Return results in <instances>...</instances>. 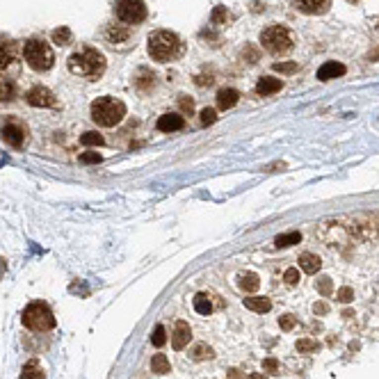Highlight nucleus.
Here are the masks:
<instances>
[{
	"mask_svg": "<svg viewBox=\"0 0 379 379\" xmlns=\"http://www.w3.org/2000/svg\"><path fill=\"white\" fill-rule=\"evenodd\" d=\"M69 71L83 78H101L105 71V57L96 48H80L69 57Z\"/></svg>",
	"mask_w": 379,
	"mask_h": 379,
	"instance_id": "f257e3e1",
	"label": "nucleus"
},
{
	"mask_svg": "<svg viewBox=\"0 0 379 379\" xmlns=\"http://www.w3.org/2000/svg\"><path fill=\"white\" fill-rule=\"evenodd\" d=\"M181 53H183V44H181L178 35H174L169 30H158L148 37V55L155 62H172Z\"/></svg>",
	"mask_w": 379,
	"mask_h": 379,
	"instance_id": "f03ea898",
	"label": "nucleus"
},
{
	"mask_svg": "<svg viewBox=\"0 0 379 379\" xmlns=\"http://www.w3.org/2000/svg\"><path fill=\"white\" fill-rule=\"evenodd\" d=\"M124 117H126V105L121 101H117V98L103 96V98H96L92 103V119L103 128H112Z\"/></svg>",
	"mask_w": 379,
	"mask_h": 379,
	"instance_id": "7ed1b4c3",
	"label": "nucleus"
},
{
	"mask_svg": "<svg viewBox=\"0 0 379 379\" xmlns=\"http://www.w3.org/2000/svg\"><path fill=\"white\" fill-rule=\"evenodd\" d=\"M23 57L28 62L30 69L35 71H48L55 62V55H53V48L48 44L39 42V39H30L25 42V48H23Z\"/></svg>",
	"mask_w": 379,
	"mask_h": 379,
	"instance_id": "20e7f679",
	"label": "nucleus"
},
{
	"mask_svg": "<svg viewBox=\"0 0 379 379\" xmlns=\"http://www.w3.org/2000/svg\"><path fill=\"white\" fill-rule=\"evenodd\" d=\"M23 325L32 332H48L55 327V315L50 306L44 302H32L23 311Z\"/></svg>",
	"mask_w": 379,
	"mask_h": 379,
	"instance_id": "39448f33",
	"label": "nucleus"
},
{
	"mask_svg": "<svg viewBox=\"0 0 379 379\" xmlns=\"http://www.w3.org/2000/svg\"><path fill=\"white\" fill-rule=\"evenodd\" d=\"M261 44H263L265 50H270V53H274V55H281V53H288V50L292 48V37L285 28H281V25H272V28L263 30Z\"/></svg>",
	"mask_w": 379,
	"mask_h": 379,
	"instance_id": "423d86ee",
	"label": "nucleus"
},
{
	"mask_svg": "<svg viewBox=\"0 0 379 379\" xmlns=\"http://www.w3.org/2000/svg\"><path fill=\"white\" fill-rule=\"evenodd\" d=\"M114 14H117L119 21L135 25L146 18V5H144V0H117L114 2Z\"/></svg>",
	"mask_w": 379,
	"mask_h": 379,
	"instance_id": "0eeeda50",
	"label": "nucleus"
},
{
	"mask_svg": "<svg viewBox=\"0 0 379 379\" xmlns=\"http://www.w3.org/2000/svg\"><path fill=\"white\" fill-rule=\"evenodd\" d=\"M25 101H28L32 107H50V105H55V96H53V92L46 87H32L28 94H25Z\"/></svg>",
	"mask_w": 379,
	"mask_h": 379,
	"instance_id": "6e6552de",
	"label": "nucleus"
},
{
	"mask_svg": "<svg viewBox=\"0 0 379 379\" xmlns=\"http://www.w3.org/2000/svg\"><path fill=\"white\" fill-rule=\"evenodd\" d=\"M190 338H192V329H190V325L185 320H178L176 329H174V336H172L174 350H183L185 345L190 343Z\"/></svg>",
	"mask_w": 379,
	"mask_h": 379,
	"instance_id": "1a4fd4ad",
	"label": "nucleus"
},
{
	"mask_svg": "<svg viewBox=\"0 0 379 379\" xmlns=\"http://www.w3.org/2000/svg\"><path fill=\"white\" fill-rule=\"evenodd\" d=\"M185 126V119L181 114H162L158 119V131L160 133H174V131H181Z\"/></svg>",
	"mask_w": 379,
	"mask_h": 379,
	"instance_id": "9d476101",
	"label": "nucleus"
},
{
	"mask_svg": "<svg viewBox=\"0 0 379 379\" xmlns=\"http://www.w3.org/2000/svg\"><path fill=\"white\" fill-rule=\"evenodd\" d=\"M2 137H5L7 144H12L14 148H18V146H23L25 131L21 128V126H16V124H7L5 128H2Z\"/></svg>",
	"mask_w": 379,
	"mask_h": 379,
	"instance_id": "9b49d317",
	"label": "nucleus"
},
{
	"mask_svg": "<svg viewBox=\"0 0 379 379\" xmlns=\"http://www.w3.org/2000/svg\"><path fill=\"white\" fill-rule=\"evenodd\" d=\"M297 5L306 14H325L332 5V0H297Z\"/></svg>",
	"mask_w": 379,
	"mask_h": 379,
	"instance_id": "f8f14e48",
	"label": "nucleus"
},
{
	"mask_svg": "<svg viewBox=\"0 0 379 379\" xmlns=\"http://www.w3.org/2000/svg\"><path fill=\"white\" fill-rule=\"evenodd\" d=\"M345 73V66L340 62H325V64L318 69V80H332Z\"/></svg>",
	"mask_w": 379,
	"mask_h": 379,
	"instance_id": "ddd939ff",
	"label": "nucleus"
},
{
	"mask_svg": "<svg viewBox=\"0 0 379 379\" xmlns=\"http://www.w3.org/2000/svg\"><path fill=\"white\" fill-rule=\"evenodd\" d=\"M237 98H240V94H237L236 89H219V94H217L219 110H231L237 103Z\"/></svg>",
	"mask_w": 379,
	"mask_h": 379,
	"instance_id": "4468645a",
	"label": "nucleus"
},
{
	"mask_svg": "<svg viewBox=\"0 0 379 379\" xmlns=\"http://www.w3.org/2000/svg\"><path fill=\"white\" fill-rule=\"evenodd\" d=\"M281 80L279 78H272V76H265L258 80V85H256V92L258 94H277L279 89H281Z\"/></svg>",
	"mask_w": 379,
	"mask_h": 379,
	"instance_id": "2eb2a0df",
	"label": "nucleus"
},
{
	"mask_svg": "<svg viewBox=\"0 0 379 379\" xmlns=\"http://www.w3.org/2000/svg\"><path fill=\"white\" fill-rule=\"evenodd\" d=\"M299 267H302L306 274H315V272H320L322 261L315 254H302L299 256Z\"/></svg>",
	"mask_w": 379,
	"mask_h": 379,
	"instance_id": "dca6fc26",
	"label": "nucleus"
},
{
	"mask_svg": "<svg viewBox=\"0 0 379 379\" xmlns=\"http://www.w3.org/2000/svg\"><path fill=\"white\" fill-rule=\"evenodd\" d=\"M237 285H240V290H244V292H256L258 290V285H261V279H258V274H254V272L240 274Z\"/></svg>",
	"mask_w": 379,
	"mask_h": 379,
	"instance_id": "f3484780",
	"label": "nucleus"
},
{
	"mask_svg": "<svg viewBox=\"0 0 379 379\" xmlns=\"http://www.w3.org/2000/svg\"><path fill=\"white\" fill-rule=\"evenodd\" d=\"M244 306L249 311H256V313H267L270 308H272V302L267 299V297H247L244 299Z\"/></svg>",
	"mask_w": 379,
	"mask_h": 379,
	"instance_id": "a211bd4d",
	"label": "nucleus"
},
{
	"mask_svg": "<svg viewBox=\"0 0 379 379\" xmlns=\"http://www.w3.org/2000/svg\"><path fill=\"white\" fill-rule=\"evenodd\" d=\"M151 370H153L155 375H167L169 370H172V366H169V359H167L165 354H155L153 361H151Z\"/></svg>",
	"mask_w": 379,
	"mask_h": 379,
	"instance_id": "6ab92c4d",
	"label": "nucleus"
},
{
	"mask_svg": "<svg viewBox=\"0 0 379 379\" xmlns=\"http://www.w3.org/2000/svg\"><path fill=\"white\" fill-rule=\"evenodd\" d=\"M194 311L199 315H208L210 311H213V304H210V299H208V295H203V292H199V295H194Z\"/></svg>",
	"mask_w": 379,
	"mask_h": 379,
	"instance_id": "aec40b11",
	"label": "nucleus"
},
{
	"mask_svg": "<svg viewBox=\"0 0 379 379\" xmlns=\"http://www.w3.org/2000/svg\"><path fill=\"white\" fill-rule=\"evenodd\" d=\"M299 240H302V233L292 231V233H284V236H279L277 240H274V244H277L279 249H281V247H292V244H299Z\"/></svg>",
	"mask_w": 379,
	"mask_h": 379,
	"instance_id": "412c9836",
	"label": "nucleus"
},
{
	"mask_svg": "<svg viewBox=\"0 0 379 379\" xmlns=\"http://www.w3.org/2000/svg\"><path fill=\"white\" fill-rule=\"evenodd\" d=\"M18 379H44V370L39 368V363L37 361H30L28 366L23 368V373H21V377Z\"/></svg>",
	"mask_w": 379,
	"mask_h": 379,
	"instance_id": "4be33fe9",
	"label": "nucleus"
},
{
	"mask_svg": "<svg viewBox=\"0 0 379 379\" xmlns=\"http://www.w3.org/2000/svg\"><path fill=\"white\" fill-rule=\"evenodd\" d=\"M210 21H213V25H226L229 21H231V14H229V9H226L224 5H217L213 9V16H210Z\"/></svg>",
	"mask_w": 379,
	"mask_h": 379,
	"instance_id": "5701e85b",
	"label": "nucleus"
},
{
	"mask_svg": "<svg viewBox=\"0 0 379 379\" xmlns=\"http://www.w3.org/2000/svg\"><path fill=\"white\" fill-rule=\"evenodd\" d=\"M190 356L194 361H206V359H213V350L206 343H199V345H194V350L190 352Z\"/></svg>",
	"mask_w": 379,
	"mask_h": 379,
	"instance_id": "b1692460",
	"label": "nucleus"
},
{
	"mask_svg": "<svg viewBox=\"0 0 379 379\" xmlns=\"http://www.w3.org/2000/svg\"><path fill=\"white\" fill-rule=\"evenodd\" d=\"M14 46L12 44H2L0 46V69H5V66H9L14 62Z\"/></svg>",
	"mask_w": 379,
	"mask_h": 379,
	"instance_id": "393cba45",
	"label": "nucleus"
},
{
	"mask_svg": "<svg viewBox=\"0 0 379 379\" xmlns=\"http://www.w3.org/2000/svg\"><path fill=\"white\" fill-rule=\"evenodd\" d=\"M53 42L57 44V46H66V44L71 42V30L69 28H57V30H53Z\"/></svg>",
	"mask_w": 379,
	"mask_h": 379,
	"instance_id": "a878e982",
	"label": "nucleus"
},
{
	"mask_svg": "<svg viewBox=\"0 0 379 379\" xmlns=\"http://www.w3.org/2000/svg\"><path fill=\"white\" fill-rule=\"evenodd\" d=\"M151 343H153L155 347H162V345L167 343V332H165V327L162 325H158L153 329V333H151Z\"/></svg>",
	"mask_w": 379,
	"mask_h": 379,
	"instance_id": "bb28decb",
	"label": "nucleus"
},
{
	"mask_svg": "<svg viewBox=\"0 0 379 379\" xmlns=\"http://www.w3.org/2000/svg\"><path fill=\"white\" fill-rule=\"evenodd\" d=\"M80 142H83L85 146H101V144H103V137L98 135V133L89 131V133H85V135L80 137Z\"/></svg>",
	"mask_w": 379,
	"mask_h": 379,
	"instance_id": "cd10ccee",
	"label": "nucleus"
},
{
	"mask_svg": "<svg viewBox=\"0 0 379 379\" xmlns=\"http://www.w3.org/2000/svg\"><path fill=\"white\" fill-rule=\"evenodd\" d=\"M315 285H318V292L320 295H332V290H333V284H332V279L329 277H320L318 281H315Z\"/></svg>",
	"mask_w": 379,
	"mask_h": 379,
	"instance_id": "c85d7f7f",
	"label": "nucleus"
},
{
	"mask_svg": "<svg viewBox=\"0 0 379 379\" xmlns=\"http://www.w3.org/2000/svg\"><path fill=\"white\" fill-rule=\"evenodd\" d=\"M124 39H128V32L126 30H107V42L110 44H117V42H124Z\"/></svg>",
	"mask_w": 379,
	"mask_h": 379,
	"instance_id": "c756f323",
	"label": "nucleus"
},
{
	"mask_svg": "<svg viewBox=\"0 0 379 379\" xmlns=\"http://www.w3.org/2000/svg\"><path fill=\"white\" fill-rule=\"evenodd\" d=\"M320 347V345L315 343V340H311V338H302V340H297V350L299 352H315Z\"/></svg>",
	"mask_w": 379,
	"mask_h": 379,
	"instance_id": "7c9ffc66",
	"label": "nucleus"
},
{
	"mask_svg": "<svg viewBox=\"0 0 379 379\" xmlns=\"http://www.w3.org/2000/svg\"><path fill=\"white\" fill-rule=\"evenodd\" d=\"M336 299H338V302H343V304H350L352 299H354V290L345 285V288H340V290L336 292Z\"/></svg>",
	"mask_w": 379,
	"mask_h": 379,
	"instance_id": "2f4dec72",
	"label": "nucleus"
},
{
	"mask_svg": "<svg viewBox=\"0 0 379 379\" xmlns=\"http://www.w3.org/2000/svg\"><path fill=\"white\" fill-rule=\"evenodd\" d=\"M274 71H279V73H295L297 71V62H277V64H274Z\"/></svg>",
	"mask_w": 379,
	"mask_h": 379,
	"instance_id": "473e14b6",
	"label": "nucleus"
},
{
	"mask_svg": "<svg viewBox=\"0 0 379 379\" xmlns=\"http://www.w3.org/2000/svg\"><path fill=\"white\" fill-rule=\"evenodd\" d=\"M217 121V112H215L213 107H206V110H201V124L203 126H210Z\"/></svg>",
	"mask_w": 379,
	"mask_h": 379,
	"instance_id": "72a5a7b5",
	"label": "nucleus"
},
{
	"mask_svg": "<svg viewBox=\"0 0 379 379\" xmlns=\"http://www.w3.org/2000/svg\"><path fill=\"white\" fill-rule=\"evenodd\" d=\"M80 162H83V165H98V162H101V153L87 151V153L80 155Z\"/></svg>",
	"mask_w": 379,
	"mask_h": 379,
	"instance_id": "f704fd0d",
	"label": "nucleus"
},
{
	"mask_svg": "<svg viewBox=\"0 0 379 379\" xmlns=\"http://www.w3.org/2000/svg\"><path fill=\"white\" fill-rule=\"evenodd\" d=\"M14 96V87L9 83H5V80H0V101H9Z\"/></svg>",
	"mask_w": 379,
	"mask_h": 379,
	"instance_id": "c9c22d12",
	"label": "nucleus"
},
{
	"mask_svg": "<svg viewBox=\"0 0 379 379\" xmlns=\"http://www.w3.org/2000/svg\"><path fill=\"white\" fill-rule=\"evenodd\" d=\"M284 281L288 285H295L297 281H299V272H297L295 267H290V270H285V274H284Z\"/></svg>",
	"mask_w": 379,
	"mask_h": 379,
	"instance_id": "e433bc0d",
	"label": "nucleus"
},
{
	"mask_svg": "<svg viewBox=\"0 0 379 379\" xmlns=\"http://www.w3.org/2000/svg\"><path fill=\"white\" fill-rule=\"evenodd\" d=\"M295 325H297V320L292 318V315H284V318L279 320V327H281L284 332H290V329H292Z\"/></svg>",
	"mask_w": 379,
	"mask_h": 379,
	"instance_id": "4c0bfd02",
	"label": "nucleus"
},
{
	"mask_svg": "<svg viewBox=\"0 0 379 379\" xmlns=\"http://www.w3.org/2000/svg\"><path fill=\"white\" fill-rule=\"evenodd\" d=\"M178 103H181V110H183V112H190V114H192V110H194V103H192V98H188V96H181V98H178Z\"/></svg>",
	"mask_w": 379,
	"mask_h": 379,
	"instance_id": "58836bf2",
	"label": "nucleus"
},
{
	"mask_svg": "<svg viewBox=\"0 0 379 379\" xmlns=\"http://www.w3.org/2000/svg\"><path fill=\"white\" fill-rule=\"evenodd\" d=\"M263 368H265V370H270V373H274V370H277V368H279L277 359H265V363H263Z\"/></svg>",
	"mask_w": 379,
	"mask_h": 379,
	"instance_id": "ea45409f",
	"label": "nucleus"
},
{
	"mask_svg": "<svg viewBox=\"0 0 379 379\" xmlns=\"http://www.w3.org/2000/svg\"><path fill=\"white\" fill-rule=\"evenodd\" d=\"M313 311H315V313H318V315H325V313H327V311H329V306H327V304H325V302H315V306H313Z\"/></svg>",
	"mask_w": 379,
	"mask_h": 379,
	"instance_id": "a19ab883",
	"label": "nucleus"
},
{
	"mask_svg": "<svg viewBox=\"0 0 379 379\" xmlns=\"http://www.w3.org/2000/svg\"><path fill=\"white\" fill-rule=\"evenodd\" d=\"M249 379H263V377H258V375H251V377H249Z\"/></svg>",
	"mask_w": 379,
	"mask_h": 379,
	"instance_id": "79ce46f5",
	"label": "nucleus"
},
{
	"mask_svg": "<svg viewBox=\"0 0 379 379\" xmlns=\"http://www.w3.org/2000/svg\"><path fill=\"white\" fill-rule=\"evenodd\" d=\"M347 2H356V0H347Z\"/></svg>",
	"mask_w": 379,
	"mask_h": 379,
	"instance_id": "37998d69",
	"label": "nucleus"
}]
</instances>
